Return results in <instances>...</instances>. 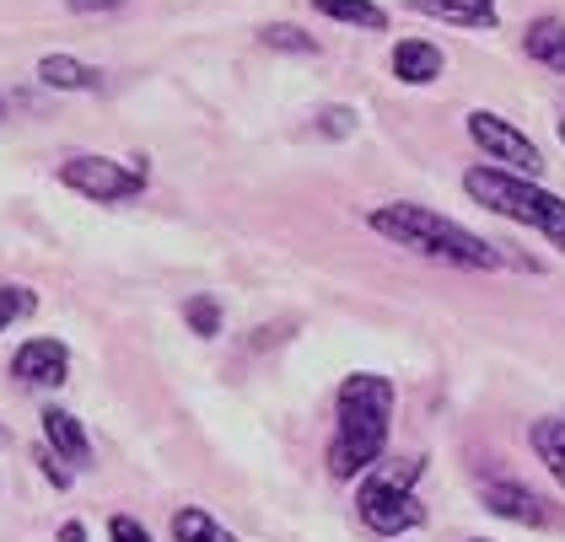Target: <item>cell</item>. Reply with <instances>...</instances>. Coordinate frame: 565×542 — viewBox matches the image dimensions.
Returning a JSON list of instances; mask_svg holds the SVG:
<instances>
[{
    "label": "cell",
    "instance_id": "cell-1",
    "mask_svg": "<svg viewBox=\"0 0 565 542\" xmlns=\"http://www.w3.org/2000/svg\"><path fill=\"white\" fill-rule=\"evenodd\" d=\"M393 430V381L377 371L345 376L334 398V441H329V473L334 478H361L388 452Z\"/></svg>",
    "mask_w": 565,
    "mask_h": 542
},
{
    "label": "cell",
    "instance_id": "cell-2",
    "mask_svg": "<svg viewBox=\"0 0 565 542\" xmlns=\"http://www.w3.org/2000/svg\"><path fill=\"white\" fill-rule=\"evenodd\" d=\"M366 226L377 237L398 242V248L441 258V263H458V269H501L495 242H484L469 226H458V220H447V215H436L426 205H377L366 215Z\"/></svg>",
    "mask_w": 565,
    "mask_h": 542
},
{
    "label": "cell",
    "instance_id": "cell-3",
    "mask_svg": "<svg viewBox=\"0 0 565 542\" xmlns=\"http://www.w3.org/2000/svg\"><path fill=\"white\" fill-rule=\"evenodd\" d=\"M463 194L475 205H484L490 215H501L512 226H527L550 248L565 252V199L550 194V188H539V177H522V172H507L495 162H479V167L463 172Z\"/></svg>",
    "mask_w": 565,
    "mask_h": 542
},
{
    "label": "cell",
    "instance_id": "cell-4",
    "mask_svg": "<svg viewBox=\"0 0 565 542\" xmlns=\"http://www.w3.org/2000/svg\"><path fill=\"white\" fill-rule=\"evenodd\" d=\"M60 183L92 205H125V199L146 194V167L114 162V156H71V162H60Z\"/></svg>",
    "mask_w": 565,
    "mask_h": 542
},
{
    "label": "cell",
    "instance_id": "cell-5",
    "mask_svg": "<svg viewBox=\"0 0 565 542\" xmlns=\"http://www.w3.org/2000/svg\"><path fill=\"white\" fill-rule=\"evenodd\" d=\"M355 510H361V527L377 532V538H404L426 521V505L409 495V484H398L388 473H372L355 489Z\"/></svg>",
    "mask_w": 565,
    "mask_h": 542
},
{
    "label": "cell",
    "instance_id": "cell-6",
    "mask_svg": "<svg viewBox=\"0 0 565 542\" xmlns=\"http://www.w3.org/2000/svg\"><path fill=\"white\" fill-rule=\"evenodd\" d=\"M469 140H475L495 167L522 172V177H539V172H544L539 145H533L512 119H501V113H490V108H475V113H469Z\"/></svg>",
    "mask_w": 565,
    "mask_h": 542
},
{
    "label": "cell",
    "instance_id": "cell-7",
    "mask_svg": "<svg viewBox=\"0 0 565 542\" xmlns=\"http://www.w3.org/2000/svg\"><path fill=\"white\" fill-rule=\"evenodd\" d=\"M11 376L22 387H60L71 376V349L60 338H28L17 355H11Z\"/></svg>",
    "mask_w": 565,
    "mask_h": 542
},
{
    "label": "cell",
    "instance_id": "cell-8",
    "mask_svg": "<svg viewBox=\"0 0 565 542\" xmlns=\"http://www.w3.org/2000/svg\"><path fill=\"white\" fill-rule=\"evenodd\" d=\"M479 500L490 516H501V521H518V527H555V516L544 510V500L533 495V489H522V484H484L479 489Z\"/></svg>",
    "mask_w": 565,
    "mask_h": 542
},
{
    "label": "cell",
    "instance_id": "cell-9",
    "mask_svg": "<svg viewBox=\"0 0 565 542\" xmlns=\"http://www.w3.org/2000/svg\"><path fill=\"white\" fill-rule=\"evenodd\" d=\"M409 11L447 22V28H495L501 22V6L495 0H409Z\"/></svg>",
    "mask_w": 565,
    "mask_h": 542
},
{
    "label": "cell",
    "instance_id": "cell-10",
    "mask_svg": "<svg viewBox=\"0 0 565 542\" xmlns=\"http://www.w3.org/2000/svg\"><path fill=\"white\" fill-rule=\"evenodd\" d=\"M44 446L60 452L71 467H87L92 462V441H87V430H82V419L71 414V409H44Z\"/></svg>",
    "mask_w": 565,
    "mask_h": 542
},
{
    "label": "cell",
    "instance_id": "cell-11",
    "mask_svg": "<svg viewBox=\"0 0 565 542\" xmlns=\"http://www.w3.org/2000/svg\"><path fill=\"white\" fill-rule=\"evenodd\" d=\"M441 48L426 39H404V43H393V76L404 86H431L436 76H441Z\"/></svg>",
    "mask_w": 565,
    "mask_h": 542
},
{
    "label": "cell",
    "instance_id": "cell-12",
    "mask_svg": "<svg viewBox=\"0 0 565 542\" xmlns=\"http://www.w3.org/2000/svg\"><path fill=\"white\" fill-rule=\"evenodd\" d=\"M522 54H527L533 65H544V71L565 76V22L561 17H539V22H527Z\"/></svg>",
    "mask_w": 565,
    "mask_h": 542
},
{
    "label": "cell",
    "instance_id": "cell-13",
    "mask_svg": "<svg viewBox=\"0 0 565 542\" xmlns=\"http://www.w3.org/2000/svg\"><path fill=\"white\" fill-rule=\"evenodd\" d=\"M39 82L54 86V91H97L103 86V71L76 59V54H44L39 59Z\"/></svg>",
    "mask_w": 565,
    "mask_h": 542
},
{
    "label": "cell",
    "instance_id": "cell-14",
    "mask_svg": "<svg viewBox=\"0 0 565 542\" xmlns=\"http://www.w3.org/2000/svg\"><path fill=\"white\" fill-rule=\"evenodd\" d=\"M312 11L329 17V22H345V28H366V33L388 28V11L377 0H312Z\"/></svg>",
    "mask_w": 565,
    "mask_h": 542
},
{
    "label": "cell",
    "instance_id": "cell-15",
    "mask_svg": "<svg viewBox=\"0 0 565 542\" xmlns=\"http://www.w3.org/2000/svg\"><path fill=\"white\" fill-rule=\"evenodd\" d=\"M533 452H539V462L555 473V484L565 489V414L533 424Z\"/></svg>",
    "mask_w": 565,
    "mask_h": 542
},
{
    "label": "cell",
    "instance_id": "cell-16",
    "mask_svg": "<svg viewBox=\"0 0 565 542\" xmlns=\"http://www.w3.org/2000/svg\"><path fill=\"white\" fill-rule=\"evenodd\" d=\"M173 542H237L226 527H216L200 505H183V510H173Z\"/></svg>",
    "mask_w": 565,
    "mask_h": 542
},
{
    "label": "cell",
    "instance_id": "cell-17",
    "mask_svg": "<svg viewBox=\"0 0 565 542\" xmlns=\"http://www.w3.org/2000/svg\"><path fill=\"white\" fill-rule=\"evenodd\" d=\"M33 312H39V295L28 291V285H0V334H6L11 323L33 317Z\"/></svg>",
    "mask_w": 565,
    "mask_h": 542
},
{
    "label": "cell",
    "instance_id": "cell-18",
    "mask_svg": "<svg viewBox=\"0 0 565 542\" xmlns=\"http://www.w3.org/2000/svg\"><path fill=\"white\" fill-rule=\"evenodd\" d=\"M259 43H264V48H280V54H318V39H307L302 28H291V22H275V28H264Z\"/></svg>",
    "mask_w": 565,
    "mask_h": 542
},
{
    "label": "cell",
    "instance_id": "cell-19",
    "mask_svg": "<svg viewBox=\"0 0 565 542\" xmlns=\"http://www.w3.org/2000/svg\"><path fill=\"white\" fill-rule=\"evenodd\" d=\"M183 317H189V328H194L200 338H216L221 334V301H216V295H189Z\"/></svg>",
    "mask_w": 565,
    "mask_h": 542
},
{
    "label": "cell",
    "instance_id": "cell-20",
    "mask_svg": "<svg viewBox=\"0 0 565 542\" xmlns=\"http://www.w3.org/2000/svg\"><path fill=\"white\" fill-rule=\"evenodd\" d=\"M355 129V108H323L318 113V134H329V140H340Z\"/></svg>",
    "mask_w": 565,
    "mask_h": 542
},
{
    "label": "cell",
    "instance_id": "cell-21",
    "mask_svg": "<svg viewBox=\"0 0 565 542\" xmlns=\"http://www.w3.org/2000/svg\"><path fill=\"white\" fill-rule=\"evenodd\" d=\"M108 542H151V532H146L135 516H114V521H108Z\"/></svg>",
    "mask_w": 565,
    "mask_h": 542
},
{
    "label": "cell",
    "instance_id": "cell-22",
    "mask_svg": "<svg viewBox=\"0 0 565 542\" xmlns=\"http://www.w3.org/2000/svg\"><path fill=\"white\" fill-rule=\"evenodd\" d=\"M60 462H65V457H60V452H49V446L39 452V467H44L49 484H54V489H71V467H60Z\"/></svg>",
    "mask_w": 565,
    "mask_h": 542
},
{
    "label": "cell",
    "instance_id": "cell-23",
    "mask_svg": "<svg viewBox=\"0 0 565 542\" xmlns=\"http://www.w3.org/2000/svg\"><path fill=\"white\" fill-rule=\"evenodd\" d=\"M71 11H119L125 0H65Z\"/></svg>",
    "mask_w": 565,
    "mask_h": 542
},
{
    "label": "cell",
    "instance_id": "cell-24",
    "mask_svg": "<svg viewBox=\"0 0 565 542\" xmlns=\"http://www.w3.org/2000/svg\"><path fill=\"white\" fill-rule=\"evenodd\" d=\"M60 542H87V527H82V521H65V527H60Z\"/></svg>",
    "mask_w": 565,
    "mask_h": 542
},
{
    "label": "cell",
    "instance_id": "cell-25",
    "mask_svg": "<svg viewBox=\"0 0 565 542\" xmlns=\"http://www.w3.org/2000/svg\"><path fill=\"white\" fill-rule=\"evenodd\" d=\"M561 145H565V119H561Z\"/></svg>",
    "mask_w": 565,
    "mask_h": 542
},
{
    "label": "cell",
    "instance_id": "cell-26",
    "mask_svg": "<svg viewBox=\"0 0 565 542\" xmlns=\"http://www.w3.org/2000/svg\"><path fill=\"white\" fill-rule=\"evenodd\" d=\"M469 542H484V538H469Z\"/></svg>",
    "mask_w": 565,
    "mask_h": 542
},
{
    "label": "cell",
    "instance_id": "cell-27",
    "mask_svg": "<svg viewBox=\"0 0 565 542\" xmlns=\"http://www.w3.org/2000/svg\"><path fill=\"white\" fill-rule=\"evenodd\" d=\"M0 113H6V102H0Z\"/></svg>",
    "mask_w": 565,
    "mask_h": 542
}]
</instances>
